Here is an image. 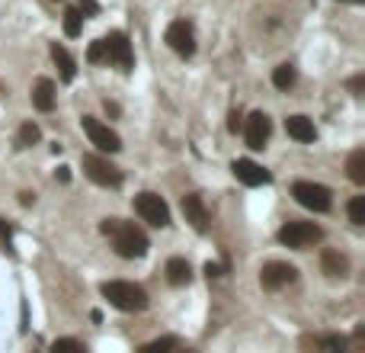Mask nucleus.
<instances>
[{"mask_svg": "<svg viewBox=\"0 0 365 353\" xmlns=\"http://www.w3.org/2000/svg\"><path fill=\"white\" fill-rule=\"evenodd\" d=\"M321 267H324L327 277H346L349 263H346V257H340L337 251H324V257H321Z\"/></svg>", "mask_w": 365, "mask_h": 353, "instance_id": "obj_18", "label": "nucleus"}, {"mask_svg": "<svg viewBox=\"0 0 365 353\" xmlns=\"http://www.w3.org/2000/svg\"><path fill=\"white\" fill-rule=\"evenodd\" d=\"M164 273H167V283H170V286H186V283L192 279V267H189L186 257H170Z\"/></svg>", "mask_w": 365, "mask_h": 353, "instance_id": "obj_16", "label": "nucleus"}, {"mask_svg": "<svg viewBox=\"0 0 365 353\" xmlns=\"http://www.w3.org/2000/svg\"><path fill=\"white\" fill-rule=\"evenodd\" d=\"M135 212L142 215V222H148V225H154V228L170 225V206H167L158 193H138L135 196Z\"/></svg>", "mask_w": 365, "mask_h": 353, "instance_id": "obj_6", "label": "nucleus"}, {"mask_svg": "<svg viewBox=\"0 0 365 353\" xmlns=\"http://www.w3.org/2000/svg\"><path fill=\"white\" fill-rule=\"evenodd\" d=\"M205 277H208V279L221 277V267H218V263H212V261H208V263H205Z\"/></svg>", "mask_w": 365, "mask_h": 353, "instance_id": "obj_28", "label": "nucleus"}, {"mask_svg": "<svg viewBox=\"0 0 365 353\" xmlns=\"http://www.w3.org/2000/svg\"><path fill=\"white\" fill-rule=\"evenodd\" d=\"M346 212H349V222H353V225H365V196H353Z\"/></svg>", "mask_w": 365, "mask_h": 353, "instance_id": "obj_23", "label": "nucleus"}, {"mask_svg": "<svg viewBox=\"0 0 365 353\" xmlns=\"http://www.w3.org/2000/svg\"><path fill=\"white\" fill-rule=\"evenodd\" d=\"M234 176H237L244 186H266V183H273V174H269L263 164H257V161H250V158L234 161Z\"/></svg>", "mask_w": 365, "mask_h": 353, "instance_id": "obj_12", "label": "nucleus"}, {"mask_svg": "<svg viewBox=\"0 0 365 353\" xmlns=\"http://www.w3.org/2000/svg\"><path fill=\"white\" fill-rule=\"evenodd\" d=\"M80 13H87V17H96V13H100L96 0H80Z\"/></svg>", "mask_w": 365, "mask_h": 353, "instance_id": "obj_27", "label": "nucleus"}, {"mask_svg": "<svg viewBox=\"0 0 365 353\" xmlns=\"http://www.w3.org/2000/svg\"><path fill=\"white\" fill-rule=\"evenodd\" d=\"M164 39L176 55H182V58H189L192 51H196V33H192V26L186 23V19H173V23L167 26Z\"/></svg>", "mask_w": 365, "mask_h": 353, "instance_id": "obj_8", "label": "nucleus"}, {"mask_svg": "<svg viewBox=\"0 0 365 353\" xmlns=\"http://www.w3.org/2000/svg\"><path fill=\"white\" fill-rule=\"evenodd\" d=\"M103 299L119 311H144L148 309V293L142 286H135L128 279H109L100 286Z\"/></svg>", "mask_w": 365, "mask_h": 353, "instance_id": "obj_2", "label": "nucleus"}, {"mask_svg": "<svg viewBox=\"0 0 365 353\" xmlns=\"http://www.w3.org/2000/svg\"><path fill=\"white\" fill-rule=\"evenodd\" d=\"M83 29V13L77 7H67L65 10V35L67 39H77Z\"/></svg>", "mask_w": 365, "mask_h": 353, "instance_id": "obj_20", "label": "nucleus"}, {"mask_svg": "<svg viewBox=\"0 0 365 353\" xmlns=\"http://www.w3.org/2000/svg\"><path fill=\"white\" fill-rule=\"evenodd\" d=\"M33 199H35L33 193H19V202H23V206H33Z\"/></svg>", "mask_w": 365, "mask_h": 353, "instance_id": "obj_32", "label": "nucleus"}, {"mask_svg": "<svg viewBox=\"0 0 365 353\" xmlns=\"http://www.w3.org/2000/svg\"><path fill=\"white\" fill-rule=\"evenodd\" d=\"M346 174H349V180H353V183H359V186L365 183V151H362V148H356V151L349 154Z\"/></svg>", "mask_w": 365, "mask_h": 353, "instance_id": "obj_19", "label": "nucleus"}, {"mask_svg": "<svg viewBox=\"0 0 365 353\" xmlns=\"http://www.w3.org/2000/svg\"><path fill=\"white\" fill-rule=\"evenodd\" d=\"M295 277H298V270L285 261H269L260 270V283H263L266 289H282V286H289V283H295Z\"/></svg>", "mask_w": 365, "mask_h": 353, "instance_id": "obj_10", "label": "nucleus"}, {"mask_svg": "<svg viewBox=\"0 0 365 353\" xmlns=\"http://www.w3.org/2000/svg\"><path fill=\"white\" fill-rule=\"evenodd\" d=\"M362 87H365V77H353V81H349V90L353 93H359Z\"/></svg>", "mask_w": 365, "mask_h": 353, "instance_id": "obj_30", "label": "nucleus"}, {"mask_svg": "<svg viewBox=\"0 0 365 353\" xmlns=\"http://www.w3.org/2000/svg\"><path fill=\"white\" fill-rule=\"evenodd\" d=\"M39 138H42V132H39V126H35V122H23V126H19V132H17V145L29 148V145H35Z\"/></svg>", "mask_w": 365, "mask_h": 353, "instance_id": "obj_22", "label": "nucleus"}, {"mask_svg": "<svg viewBox=\"0 0 365 353\" xmlns=\"http://www.w3.org/2000/svg\"><path fill=\"white\" fill-rule=\"evenodd\" d=\"M100 231L112 241V247H116L119 257H125V261H135V257H144L148 254V235H144L142 228L135 225V222H122V219H106L100 225Z\"/></svg>", "mask_w": 365, "mask_h": 353, "instance_id": "obj_1", "label": "nucleus"}, {"mask_svg": "<svg viewBox=\"0 0 365 353\" xmlns=\"http://www.w3.org/2000/svg\"><path fill=\"white\" fill-rule=\"evenodd\" d=\"M103 45H106V58L109 61H116L122 71H132L135 55H132V42H128V35L116 29V33H109L106 39H103Z\"/></svg>", "mask_w": 365, "mask_h": 353, "instance_id": "obj_11", "label": "nucleus"}, {"mask_svg": "<svg viewBox=\"0 0 365 353\" xmlns=\"http://www.w3.org/2000/svg\"><path fill=\"white\" fill-rule=\"evenodd\" d=\"M49 353H87V350L77 344L74 337H61V340H55V344L49 347Z\"/></svg>", "mask_w": 365, "mask_h": 353, "instance_id": "obj_24", "label": "nucleus"}, {"mask_svg": "<svg viewBox=\"0 0 365 353\" xmlns=\"http://www.w3.org/2000/svg\"><path fill=\"white\" fill-rule=\"evenodd\" d=\"M138 353H173V340H170V337H164V340H151V344H144Z\"/></svg>", "mask_w": 365, "mask_h": 353, "instance_id": "obj_25", "label": "nucleus"}, {"mask_svg": "<svg viewBox=\"0 0 365 353\" xmlns=\"http://www.w3.org/2000/svg\"><path fill=\"white\" fill-rule=\"evenodd\" d=\"M291 84H295V67H291V65H279L273 71V87H275V90H289Z\"/></svg>", "mask_w": 365, "mask_h": 353, "instance_id": "obj_21", "label": "nucleus"}, {"mask_svg": "<svg viewBox=\"0 0 365 353\" xmlns=\"http://www.w3.org/2000/svg\"><path fill=\"white\" fill-rule=\"evenodd\" d=\"M55 176H58L61 183H67V180H71V170H67V167H58V170H55Z\"/></svg>", "mask_w": 365, "mask_h": 353, "instance_id": "obj_31", "label": "nucleus"}, {"mask_svg": "<svg viewBox=\"0 0 365 353\" xmlns=\"http://www.w3.org/2000/svg\"><path fill=\"white\" fill-rule=\"evenodd\" d=\"M33 106L39 113H51L55 110V81L49 77H39L33 84Z\"/></svg>", "mask_w": 365, "mask_h": 353, "instance_id": "obj_14", "label": "nucleus"}, {"mask_svg": "<svg viewBox=\"0 0 365 353\" xmlns=\"http://www.w3.org/2000/svg\"><path fill=\"white\" fill-rule=\"evenodd\" d=\"M51 58H55V65H58V71H61V81H74V74H77V65H74V58H71V51L65 49V45H51Z\"/></svg>", "mask_w": 365, "mask_h": 353, "instance_id": "obj_17", "label": "nucleus"}, {"mask_svg": "<svg viewBox=\"0 0 365 353\" xmlns=\"http://www.w3.org/2000/svg\"><path fill=\"white\" fill-rule=\"evenodd\" d=\"M182 215H186V222H189L196 231H205L208 228V209H205V202H202L199 193L182 196Z\"/></svg>", "mask_w": 365, "mask_h": 353, "instance_id": "obj_13", "label": "nucleus"}, {"mask_svg": "<svg viewBox=\"0 0 365 353\" xmlns=\"http://www.w3.org/2000/svg\"><path fill=\"white\" fill-rule=\"evenodd\" d=\"M228 129H231V132H237V129H241V113H237V110H234L231 119H228Z\"/></svg>", "mask_w": 365, "mask_h": 353, "instance_id": "obj_29", "label": "nucleus"}, {"mask_svg": "<svg viewBox=\"0 0 365 353\" xmlns=\"http://www.w3.org/2000/svg\"><path fill=\"white\" fill-rule=\"evenodd\" d=\"M83 174L90 176L96 186H109V190L122 186V170L109 158H100V154H87V158H83Z\"/></svg>", "mask_w": 365, "mask_h": 353, "instance_id": "obj_5", "label": "nucleus"}, {"mask_svg": "<svg viewBox=\"0 0 365 353\" xmlns=\"http://www.w3.org/2000/svg\"><path fill=\"white\" fill-rule=\"evenodd\" d=\"M269 132H273V122L266 113H250L244 119V138H247V148H253V151H263L269 142Z\"/></svg>", "mask_w": 365, "mask_h": 353, "instance_id": "obj_9", "label": "nucleus"}, {"mask_svg": "<svg viewBox=\"0 0 365 353\" xmlns=\"http://www.w3.org/2000/svg\"><path fill=\"white\" fill-rule=\"evenodd\" d=\"M353 3H362V0H353Z\"/></svg>", "mask_w": 365, "mask_h": 353, "instance_id": "obj_33", "label": "nucleus"}, {"mask_svg": "<svg viewBox=\"0 0 365 353\" xmlns=\"http://www.w3.org/2000/svg\"><path fill=\"white\" fill-rule=\"evenodd\" d=\"M324 238V231L314 225V222H285L279 228V244L285 247H295V251H305L311 244H317Z\"/></svg>", "mask_w": 365, "mask_h": 353, "instance_id": "obj_3", "label": "nucleus"}, {"mask_svg": "<svg viewBox=\"0 0 365 353\" xmlns=\"http://www.w3.org/2000/svg\"><path fill=\"white\" fill-rule=\"evenodd\" d=\"M285 132L295 138V142H301V145H311L317 138V129H314V122L307 116H289L285 119Z\"/></svg>", "mask_w": 365, "mask_h": 353, "instance_id": "obj_15", "label": "nucleus"}, {"mask_svg": "<svg viewBox=\"0 0 365 353\" xmlns=\"http://www.w3.org/2000/svg\"><path fill=\"white\" fill-rule=\"evenodd\" d=\"M80 126L83 132H87V138H90L96 148H100L103 154H116L119 148H122V138H119L112 129L106 126V122H100V119H93V116H83L80 119Z\"/></svg>", "mask_w": 365, "mask_h": 353, "instance_id": "obj_7", "label": "nucleus"}, {"mask_svg": "<svg viewBox=\"0 0 365 353\" xmlns=\"http://www.w3.org/2000/svg\"><path fill=\"white\" fill-rule=\"evenodd\" d=\"M103 58H106V45H103V39H96V42H90V49H87V61H90V65H100Z\"/></svg>", "mask_w": 365, "mask_h": 353, "instance_id": "obj_26", "label": "nucleus"}, {"mask_svg": "<svg viewBox=\"0 0 365 353\" xmlns=\"http://www.w3.org/2000/svg\"><path fill=\"white\" fill-rule=\"evenodd\" d=\"M291 196H295L298 206H305L311 212H330V206H333L330 190L321 183H311V180H298V183L291 186Z\"/></svg>", "mask_w": 365, "mask_h": 353, "instance_id": "obj_4", "label": "nucleus"}]
</instances>
